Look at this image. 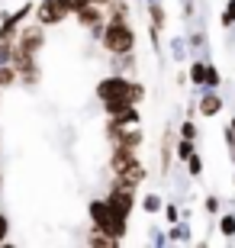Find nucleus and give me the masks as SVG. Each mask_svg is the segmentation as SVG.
<instances>
[{"instance_id":"obj_1","label":"nucleus","mask_w":235,"mask_h":248,"mask_svg":"<svg viewBox=\"0 0 235 248\" xmlns=\"http://www.w3.org/2000/svg\"><path fill=\"white\" fill-rule=\"evenodd\" d=\"M113 97H126V100H132V103H142L145 100V84L129 81L126 74L110 71L107 78L97 81V100H113Z\"/></svg>"},{"instance_id":"obj_2","label":"nucleus","mask_w":235,"mask_h":248,"mask_svg":"<svg viewBox=\"0 0 235 248\" xmlns=\"http://www.w3.org/2000/svg\"><path fill=\"white\" fill-rule=\"evenodd\" d=\"M87 216H91V222L97 226V229H103L107 235H113L116 242L126 239L129 219H126V216H119V213L110 206L107 197H103V200H91V203H87Z\"/></svg>"},{"instance_id":"obj_3","label":"nucleus","mask_w":235,"mask_h":248,"mask_svg":"<svg viewBox=\"0 0 235 248\" xmlns=\"http://www.w3.org/2000/svg\"><path fill=\"white\" fill-rule=\"evenodd\" d=\"M13 68H16V74H19V87H36L39 81H42V64H39V55H32V52H26V48H13Z\"/></svg>"},{"instance_id":"obj_4","label":"nucleus","mask_w":235,"mask_h":248,"mask_svg":"<svg viewBox=\"0 0 235 248\" xmlns=\"http://www.w3.org/2000/svg\"><path fill=\"white\" fill-rule=\"evenodd\" d=\"M68 16H71V10H68V3H64V0H39V3H36V19L46 29L64 23Z\"/></svg>"},{"instance_id":"obj_5","label":"nucleus","mask_w":235,"mask_h":248,"mask_svg":"<svg viewBox=\"0 0 235 248\" xmlns=\"http://www.w3.org/2000/svg\"><path fill=\"white\" fill-rule=\"evenodd\" d=\"M16 46L32 52V55H42V48H46V26L42 23H26V26H19V36H16Z\"/></svg>"},{"instance_id":"obj_6","label":"nucleus","mask_w":235,"mask_h":248,"mask_svg":"<svg viewBox=\"0 0 235 248\" xmlns=\"http://www.w3.org/2000/svg\"><path fill=\"white\" fill-rule=\"evenodd\" d=\"M107 203L119 213V216H126V219H129V216H132V210H136V190L113 181V184H110V193H107Z\"/></svg>"},{"instance_id":"obj_7","label":"nucleus","mask_w":235,"mask_h":248,"mask_svg":"<svg viewBox=\"0 0 235 248\" xmlns=\"http://www.w3.org/2000/svg\"><path fill=\"white\" fill-rule=\"evenodd\" d=\"M107 139H110V145H129V148H139L142 145V129L136 126H107Z\"/></svg>"},{"instance_id":"obj_8","label":"nucleus","mask_w":235,"mask_h":248,"mask_svg":"<svg viewBox=\"0 0 235 248\" xmlns=\"http://www.w3.org/2000/svg\"><path fill=\"white\" fill-rule=\"evenodd\" d=\"M139 148H129V145H113V152H110V171L113 174H119V171H126L129 165H136Z\"/></svg>"},{"instance_id":"obj_9","label":"nucleus","mask_w":235,"mask_h":248,"mask_svg":"<svg viewBox=\"0 0 235 248\" xmlns=\"http://www.w3.org/2000/svg\"><path fill=\"white\" fill-rule=\"evenodd\" d=\"M74 19H78V26H84V29L103 26V23H107V7H100V3H87L84 10L74 13Z\"/></svg>"},{"instance_id":"obj_10","label":"nucleus","mask_w":235,"mask_h":248,"mask_svg":"<svg viewBox=\"0 0 235 248\" xmlns=\"http://www.w3.org/2000/svg\"><path fill=\"white\" fill-rule=\"evenodd\" d=\"M113 177H116V184L132 187V190H136V187L142 184L145 177H148V171H145V165H142V161H136V165H129L126 171H119V174H113Z\"/></svg>"},{"instance_id":"obj_11","label":"nucleus","mask_w":235,"mask_h":248,"mask_svg":"<svg viewBox=\"0 0 235 248\" xmlns=\"http://www.w3.org/2000/svg\"><path fill=\"white\" fill-rule=\"evenodd\" d=\"M222 110V97H219L216 91H209V87H203V97H200V103H197V113L200 116H216V113Z\"/></svg>"},{"instance_id":"obj_12","label":"nucleus","mask_w":235,"mask_h":248,"mask_svg":"<svg viewBox=\"0 0 235 248\" xmlns=\"http://www.w3.org/2000/svg\"><path fill=\"white\" fill-rule=\"evenodd\" d=\"M136 123H142L139 107H126V110L116 113V116H107V126H136Z\"/></svg>"},{"instance_id":"obj_13","label":"nucleus","mask_w":235,"mask_h":248,"mask_svg":"<svg viewBox=\"0 0 235 248\" xmlns=\"http://www.w3.org/2000/svg\"><path fill=\"white\" fill-rule=\"evenodd\" d=\"M87 245H91V248H113V245H119V242L113 239V235H107L103 229H97V226H94V229L87 232Z\"/></svg>"},{"instance_id":"obj_14","label":"nucleus","mask_w":235,"mask_h":248,"mask_svg":"<svg viewBox=\"0 0 235 248\" xmlns=\"http://www.w3.org/2000/svg\"><path fill=\"white\" fill-rule=\"evenodd\" d=\"M100 103H103V113H107V116H116V113H123L126 107H139V103L126 100V97H113V100H100Z\"/></svg>"},{"instance_id":"obj_15","label":"nucleus","mask_w":235,"mask_h":248,"mask_svg":"<svg viewBox=\"0 0 235 248\" xmlns=\"http://www.w3.org/2000/svg\"><path fill=\"white\" fill-rule=\"evenodd\" d=\"M113 58V71L116 74H126L136 68V52H129V55H110Z\"/></svg>"},{"instance_id":"obj_16","label":"nucleus","mask_w":235,"mask_h":248,"mask_svg":"<svg viewBox=\"0 0 235 248\" xmlns=\"http://www.w3.org/2000/svg\"><path fill=\"white\" fill-rule=\"evenodd\" d=\"M168 242H190V226L187 222H171V232H168Z\"/></svg>"},{"instance_id":"obj_17","label":"nucleus","mask_w":235,"mask_h":248,"mask_svg":"<svg viewBox=\"0 0 235 248\" xmlns=\"http://www.w3.org/2000/svg\"><path fill=\"white\" fill-rule=\"evenodd\" d=\"M203 78H206V62H190V84L193 87H203Z\"/></svg>"},{"instance_id":"obj_18","label":"nucleus","mask_w":235,"mask_h":248,"mask_svg":"<svg viewBox=\"0 0 235 248\" xmlns=\"http://www.w3.org/2000/svg\"><path fill=\"white\" fill-rule=\"evenodd\" d=\"M139 206H142L145 213H161V210H164V200H161V197H158V193H145V197H142V203H139Z\"/></svg>"},{"instance_id":"obj_19","label":"nucleus","mask_w":235,"mask_h":248,"mask_svg":"<svg viewBox=\"0 0 235 248\" xmlns=\"http://www.w3.org/2000/svg\"><path fill=\"white\" fill-rule=\"evenodd\" d=\"M219 84H222V74H219V68L213 62H206V78H203V87H209V91H216Z\"/></svg>"},{"instance_id":"obj_20","label":"nucleus","mask_w":235,"mask_h":248,"mask_svg":"<svg viewBox=\"0 0 235 248\" xmlns=\"http://www.w3.org/2000/svg\"><path fill=\"white\" fill-rule=\"evenodd\" d=\"M19 81V74L13 64H0V87H13Z\"/></svg>"},{"instance_id":"obj_21","label":"nucleus","mask_w":235,"mask_h":248,"mask_svg":"<svg viewBox=\"0 0 235 248\" xmlns=\"http://www.w3.org/2000/svg\"><path fill=\"white\" fill-rule=\"evenodd\" d=\"M174 152H177V158H181V161H187V158L197 152V142H193V139H181V142L174 145Z\"/></svg>"},{"instance_id":"obj_22","label":"nucleus","mask_w":235,"mask_h":248,"mask_svg":"<svg viewBox=\"0 0 235 248\" xmlns=\"http://www.w3.org/2000/svg\"><path fill=\"white\" fill-rule=\"evenodd\" d=\"M13 48H16V39H0V64L13 62Z\"/></svg>"},{"instance_id":"obj_23","label":"nucleus","mask_w":235,"mask_h":248,"mask_svg":"<svg viewBox=\"0 0 235 248\" xmlns=\"http://www.w3.org/2000/svg\"><path fill=\"white\" fill-rule=\"evenodd\" d=\"M219 232H222L226 239H235V213H226V216L219 219Z\"/></svg>"},{"instance_id":"obj_24","label":"nucleus","mask_w":235,"mask_h":248,"mask_svg":"<svg viewBox=\"0 0 235 248\" xmlns=\"http://www.w3.org/2000/svg\"><path fill=\"white\" fill-rule=\"evenodd\" d=\"M187 174H190V177H200V174H203V158H200L197 152L187 158Z\"/></svg>"},{"instance_id":"obj_25","label":"nucleus","mask_w":235,"mask_h":248,"mask_svg":"<svg viewBox=\"0 0 235 248\" xmlns=\"http://www.w3.org/2000/svg\"><path fill=\"white\" fill-rule=\"evenodd\" d=\"M226 29L235 26V0H226V10H222V19H219Z\"/></svg>"},{"instance_id":"obj_26","label":"nucleus","mask_w":235,"mask_h":248,"mask_svg":"<svg viewBox=\"0 0 235 248\" xmlns=\"http://www.w3.org/2000/svg\"><path fill=\"white\" fill-rule=\"evenodd\" d=\"M181 139H193V142H197V123L184 120L181 123Z\"/></svg>"},{"instance_id":"obj_27","label":"nucleus","mask_w":235,"mask_h":248,"mask_svg":"<svg viewBox=\"0 0 235 248\" xmlns=\"http://www.w3.org/2000/svg\"><path fill=\"white\" fill-rule=\"evenodd\" d=\"M171 52H174V58L181 62V58L187 55V42H184V39H174V42H171Z\"/></svg>"},{"instance_id":"obj_28","label":"nucleus","mask_w":235,"mask_h":248,"mask_svg":"<svg viewBox=\"0 0 235 248\" xmlns=\"http://www.w3.org/2000/svg\"><path fill=\"white\" fill-rule=\"evenodd\" d=\"M7 235H10V219L7 213H0V245H7Z\"/></svg>"},{"instance_id":"obj_29","label":"nucleus","mask_w":235,"mask_h":248,"mask_svg":"<svg viewBox=\"0 0 235 248\" xmlns=\"http://www.w3.org/2000/svg\"><path fill=\"white\" fill-rule=\"evenodd\" d=\"M164 219H168V222H177V219H181V210H177L174 203H164Z\"/></svg>"},{"instance_id":"obj_30","label":"nucleus","mask_w":235,"mask_h":248,"mask_svg":"<svg viewBox=\"0 0 235 248\" xmlns=\"http://www.w3.org/2000/svg\"><path fill=\"white\" fill-rule=\"evenodd\" d=\"M219 203H222L219 197H206V203H203V210H206L209 216H216V213H219Z\"/></svg>"},{"instance_id":"obj_31","label":"nucleus","mask_w":235,"mask_h":248,"mask_svg":"<svg viewBox=\"0 0 235 248\" xmlns=\"http://www.w3.org/2000/svg\"><path fill=\"white\" fill-rule=\"evenodd\" d=\"M187 46H193V52H200V48L206 46V36H203V32H193V36H190V42Z\"/></svg>"},{"instance_id":"obj_32","label":"nucleus","mask_w":235,"mask_h":248,"mask_svg":"<svg viewBox=\"0 0 235 248\" xmlns=\"http://www.w3.org/2000/svg\"><path fill=\"white\" fill-rule=\"evenodd\" d=\"M64 3H68V10H71V16H74L78 10H84L87 3H94V0H64Z\"/></svg>"},{"instance_id":"obj_33","label":"nucleus","mask_w":235,"mask_h":248,"mask_svg":"<svg viewBox=\"0 0 235 248\" xmlns=\"http://www.w3.org/2000/svg\"><path fill=\"white\" fill-rule=\"evenodd\" d=\"M152 245H168V232H152Z\"/></svg>"},{"instance_id":"obj_34","label":"nucleus","mask_w":235,"mask_h":248,"mask_svg":"<svg viewBox=\"0 0 235 248\" xmlns=\"http://www.w3.org/2000/svg\"><path fill=\"white\" fill-rule=\"evenodd\" d=\"M94 3H100V7H107V3H113V0H94Z\"/></svg>"},{"instance_id":"obj_35","label":"nucleus","mask_w":235,"mask_h":248,"mask_svg":"<svg viewBox=\"0 0 235 248\" xmlns=\"http://www.w3.org/2000/svg\"><path fill=\"white\" fill-rule=\"evenodd\" d=\"M229 129H232V132H235V116H232V120H229Z\"/></svg>"},{"instance_id":"obj_36","label":"nucleus","mask_w":235,"mask_h":248,"mask_svg":"<svg viewBox=\"0 0 235 248\" xmlns=\"http://www.w3.org/2000/svg\"><path fill=\"white\" fill-rule=\"evenodd\" d=\"M232 161H235V145H232Z\"/></svg>"},{"instance_id":"obj_37","label":"nucleus","mask_w":235,"mask_h":248,"mask_svg":"<svg viewBox=\"0 0 235 248\" xmlns=\"http://www.w3.org/2000/svg\"><path fill=\"white\" fill-rule=\"evenodd\" d=\"M145 3H152V0H145Z\"/></svg>"},{"instance_id":"obj_38","label":"nucleus","mask_w":235,"mask_h":248,"mask_svg":"<svg viewBox=\"0 0 235 248\" xmlns=\"http://www.w3.org/2000/svg\"><path fill=\"white\" fill-rule=\"evenodd\" d=\"M0 184H3V177H0Z\"/></svg>"}]
</instances>
